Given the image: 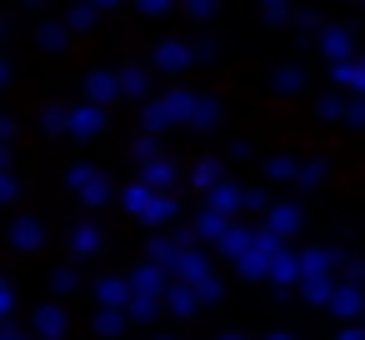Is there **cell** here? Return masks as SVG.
<instances>
[{"mask_svg": "<svg viewBox=\"0 0 365 340\" xmlns=\"http://www.w3.org/2000/svg\"><path fill=\"white\" fill-rule=\"evenodd\" d=\"M185 115H190V91H165V96H155V101L145 105V130L160 135L165 125H175V120H185Z\"/></svg>", "mask_w": 365, "mask_h": 340, "instance_id": "1", "label": "cell"}, {"mask_svg": "<svg viewBox=\"0 0 365 340\" xmlns=\"http://www.w3.org/2000/svg\"><path fill=\"white\" fill-rule=\"evenodd\" d=\"M300 225H305V210H300V205H290V200H280V205L270 200V205H265V230H275L280 240L295 235Z\"/></svg>", "mask_w": 365, "mask_h": 340, "instance_id": "2", "label": "cell"}, {"mask_svg": "<svg viewBox=\"0 0 365 340\" xmlns=\"http://www.w3.org/2000/svg\"><path fill=\"white\" fill-rule=\"evenodd\" d=\"M205 205H215V210H225V215H235V210H245L250 205V190H240V185H230L225 175L205 190Z\"/></svg>", "mask_w": 365, "mask_h": 340, "instance_id": "3", "label": "cell"}, {"mask_svg": "<svg viewBox=\"0 0 365 340\" xmlns=\"http://www.w3.org/2000/svg\"><path fill=\"white\" fill-rule=\"evenodd\" d=\"M265 275H270L280 290H290V285L300 280V255H295V250H285V245H280V250H270V260H265Z\"/></svg>", "mask_w": 365, "mask_h": 340, "instance_id": "4", "label": "cell"}, {"mask_svg": "<svg viewBox=\"0 0 365 340\" xmlns=\"http://www.w3.org/2000/svg\"><path fill=\"white\" fill-rule=\"evenodd\" d=\"M325 310H330V315H340V320L360 315V310H365V295H360V285H355V280H345V285H330V300H325Z\"/></svg>", "mask_w": 365, "mask_h": 340, "instance_id": "5", "label": "cell"}, {"mask_svg": "<svg viewBox=\"0 0 365 340\" xmlns=\"http://www.w3.org/2000/svg\"><path fill=\"white\" fill-rule=\"evenodd\" d=\"M160 310H170V315H195L200 300H195V290H190L185 280H165V290H160Z\"/></svg>", "mask_w": 365, "mask_h": 340, "instance_id": "6", "label": "cell"}, {"mask_svg": "<svg viewBox=\"0 0 365 340\" xmlns=\"http://www.w3.org/2000/svg\"><path fill=\"white\" fill-rule=\"evenodd\" d=\"M335 270H340V250H330V245L300 250V280L305 275H335Z\"/></svg>", "mask_w": 365, "mask_h": 340, "instance_id": "7", "label": "cell"}, {"mask_svg": "<svg viewBox=\"0 0 365 340\" xmlns=\"http://www.w3.org/2000/svg\"><path fill=\"white\" fill-rule=\"evenodd\" d=\"M315 36H320V56H325V61H340V56H350V46H355V36H350L345 26H320Z\"/></svg>", "mask_w": 365, "mask_h": 340, "instance_id": "8", "label": "cell"}, {"mask_svg": "<svg viewBox=\"0 0 365 340\" xmlns=\"http://www.w3.org/2000/svg\"><path fill=\"white\" fill-rule=\"evenodd\" d=\"M140 180H145V185H155V190H175V185H180V175H175V165H170L165 155H150Z\"/></svg>", "mask_w": 365, "mask_h": 340, "instance_id": "9", "label": "cell"}, {"mask_svg": "<svg viewBox=\"0 0 365 340\" xmlns=\"http://www.w3.org/2000/svg\"><path fill=\"white\" fill-rule=\"evenodd\" d=\"M215 120H220V101H210V96H190V115H185V125L210 130Z\"/></svg>", "mask_w": 365, "mask_h": 340, "instance_id": "10", "label": "cell"}, {"mask_svg": "<svg viewBox=\"0 0 365 340\" xmlns=\"http://www.w3.org/2000/svg\"><path fill=\"white\" fill-rule=\"evenodd\" d=\"M225 225H230V215H225V210H215V205H205V210L195 215V240H220V235H225Z\"/></svg>", "mask_w": 365, "mask_h": 340, "instance_id": "11", "label": "cell"}, {"mask_svg": "<svg viewBox=\"0 0 365 340\" xmlns=\"http://www.w3.org/2000/svg\"><path fill=\"white\" fill-rule=\"evenodd\" d=\"M175 215H180V200H175V190H155V200H150L145 220H150V225H170Z\"/></svg>", "mask_w": 365, "mask_h": 340, "instance_id": "12", "label": "cell"}, {"mask_svg": "<svg viewBox=\"0 0 365 340\" xmlns=\"http://www.w3.org/2000/svg\"><path fill=\"white\" fill-rule=\"evenodd\" d=\"M250 240H255V230H245V225H235V220H230V225H225V235H220V240H215V250H220V255H230V260H235V255H240V250H250Z\"/></svg>", "mask_w": 365, "mask_h": 340, "instance_id": "13", "label": "cell"}, {"mask_svg": "<svg viewBox=\"0 0 365 340\" xmlns=\"http://www.w3.org/2000/svg\"><path fill=\"white\" fill-rule=\"evenodd\" d=\"M165 280H170V275H165V270L150 260V265H140V270H135L130 290H135V295H160V290H165Z\"/></svg>", "mask_w": 365, "mask_h": 340, "instance_id": "14", "label": "cell"}, {"mask_svg": "<svg viewBox=\"0 0 365 340\" xmlns=\"http://www.w3.org/2000/svg\"><path fill=\"white\" fill-rule=\"evenodd\" d=\"M155 66H160V71H185V66H190V46H185V41H165V46L155 51Z\"/></svg>", "mask_w": 365, "mask_h": 340, "instance_id": "15", "label": "cell"}, {"mask_svg": "<svg viewBox=\"0 0 365 340\" xmlns=\"http://www.w3.org/2000/svg\"><path fill=\"white\" fill-rule=\"evenodd\" d=\"M305 81H310V76H305V66H280L270 86H275V96H300V91H305Z\"/></svg>", "mask_w": 365, "mask_h": 340, "instance_id": "16", "label": "cell"}, {"mask_svg": "<svg viewBox=\"0 0 365 340\" xmlns=\"http://www.w3.org/2000/svg\"><path fill=\"white\" fill-rule=\"evenodd\" d=\"M145 86H150L145 66H130V71H120V76H115V96H145Z\"/></svg>", "mask_w": 365, "mask_h": 340, "instance_id": "17", "label": "cell"}, {"mask_svg": "<svg viewBox=\"0 0 365 340\" xmlns=\"http://www.w3.org/2000/svg\"><path fill=\"white\" fill-rule=\"evenodd\" d=\"M71 180H76V185H81V190H86V200H91V205H101V200H106V195H110V185H106V180H101V175H91V170H86V165H76V175H71Z\"/></svg>", "mask_w": 365, "mask_h": 340, "instance_id": "18", "label": "cell"}, {"mask_svg": "<svg viewBox=\"0 0 365 340\" xmlns=\"http://www.w3.org/2000/svg\"><path fill=\"white\" fill-rule=\"evenodd\" d=\"M155 315H160V295H135V290H130L125 320H155Z\"/></svg>", "mask_w": 365, "mask_h": 340, "instance_id": "19", "label": "cell"}, {"mask_svg": "<svg viewBox=\"0 0 365 340\" xmlns=\"http://www.w3.org/2000/svg\"><path fill=\"white\" fill-rule=\"evenodd\" d=\"M150 200H155V185H145V180H135V185L125 190V210H130V215H140V220H145Z\"/></svg>", "mask_w": 365, "mask_h": 340, "instance_id": "20", "label": "cell"}, {"mask_svg": "<svg viewBox=\"0 0 365 340\" xmlns=\"http://www.w3.org/2000/svg\"><path fill=\"white\" fill-rule=\"evenodd\" d=\"M330 285H335V275H305V280H300V290H305L310 305H325V300H330Z\"/></svg>", "mask_w": 365, "mask_h": 340, "instance_id": "21", "label": "cell"}, {"mask_svg": "<svg viewBox=\"0 0 365 340\" xmlns=\"http://www.w3.org/2000/svg\"><path fill=\"white\" fill-rule=\"evenodd\" d=\"M101 300H106V305H115V310H125V300H130V280H120V275L101 280Z\"/></svg>", "mask_w": 365, "mask_h": 340, "instance_id": "22", "label": "cell"}, {"mask_svg": "<svg viewBox=\"0 0 365 340\" xmlns=\"http://www.w3.org/2000/svg\"><path fill=\"white\" fill-rule=\"evenodd\" d=\"M101 125H106L101 105H91V110H81V115H76V135H81V140H91V135H96Z\"/></svg>", "mask_w": 365, "mask_h": 340, "instance_id": "23", "label": "cell"}, {"mask_svg": "<svg viewBox=\"0 0 365 340\" xmlns=\"http://www.w3.org/2000/svg\"><path fill=\"white\" fill-rule=\"evenodd\" d=\"M190 180H195V185H200V190H210V185H215V180H220V160H215V155H205V160H200V165H195V175H190Z\"/></svg>", "mask_w": 365, "mask_h": 340, "instance_id": "24", "label": "cell"}, {"mask_svg": "<svg viewBox=\"0 0 365 340\" xmlns=\"http://www.w3.org/2000/svg\"><path fill=\"white\" fill-rule=\"evenodd\" d=\"M315 110H320L325 120H340V110H345V96H340V91H325V96L315 101Z\"/></svg>", "mask_w": 365, "mask_h": 340, "instance_id": "25", "label": "cell"}, {"mask_svg": "<svg viewBox=\"0 0 365 340\" xmlns=\"http://www.w3.org/2000/svg\"><path fill=\"white\" fill-rule=\"evenodd\" d=\"M265 175L270 180H295V160L290 155H275V160H265Z\"/></svg>", "mask_w": 365, "mask_h": 340, "instance_id": "26", "label": "cell"}, {"mask_svg": "<svg viewBox=\"0 0 365 340\" xmlns=\"http://www.w3.org/2000/svg\"><path fill=\"white\" fill-rule=\"evenodd\" d=\"M340 120H345V125H355V130H365V96H355V101H345V110H340Z\"/></svg>", "mask_w": 365, "mask_h": 340, "instance_id": "27", "label": "cell"}, {"mask_svg": "<svg viewBox=\"0 0 365 340\" xmlns=\"http://www.w3.org/2000/svg\"><path fill=\"white\" fill-rule=\"evenodd\" d=\"M115 96V76H91V101L101 105V101H110Z\"/></svg>", "mask_w": 365, "mask_h": 340, "instance_id": "28", "label": "cell"}, {"mask_svg": "<svg viewBox=\"0 0 365 340\" xmlns=\"http://www.w3.org/2000/svg\"><path fill=\"white\" fill-rule=\"evenodd\" d=\"M295 180H300V185H320V180H325V165H320V160H305V165H295Z\"/></svg>", "mask_w": 365, "mask_h": 340, "instance_id": "29", "label": "cell"}, {"mask_svg": "<svg viewBox=\"0 0 365 340\" xmlns=\"http://www.w3.org/2000/svg\"><path fill=\"white\" fill-rule=\"evenodd\" d=\"M101 330H106V335H120V330H125V310L106 305V315H101Z\"/></svg>", "mask_w": 365, "mask_h": 340, "instance_id": "30", "label": "cell"}, {"mask_svg": "<svg viewBox=\"0 0 365 340\" xmlns=\"http://www.w3.org/2000/svg\"><path fill=\"white\" fill-rule=\"evenodd\" d=\"M130 150H135L140 160H150V155H160V145H155V135H150V130H145V135H135V140H130Z\"/></svg>", "mask_w": 365, "mask_h": 340, "instance_id": "31", "label": "cell"}, {"mask_svg": "<svg viewBox=\"0 0 365 340\" xmlns=\"http://www.w3.org/2000/svg\"><path fill=\"white\" fill-rule=\"evenodd\" d=\"M96 245H101V230H91V225H81V230H76V250H86V255H91Z\"/></svg>", "mask_w": 365, "mask_h": 340, "instance_id": "32", "label": "cell"}, {"mask_svg": "<svg viewBox=\"0 0 365 340\" xmlns=\"http://www.w3.org/2000/svg\"><path fill=\"white\" fill-rule=\"evenodd\" d=\"M185 11H190L195 21H210V16H215V0H185Z\"/></svg>", "mask_w": 365, "mask_h": 340, "instance_id": "33", "label": "cell"}, {"mask_svg": "<svg viewBox=\"0 0 365 340\" xmlns=\"http://www.w3.org/2000/svg\"><path fill=\"white\" fill-rule=\"evenodd\" d=\"M260 11H265L270 26H280V21H285V0H260Z\"/></svg>", "mask_w": 365, "mask_h": 340, "instance_id": "34", "label": "cell"}, {"mask_svg": "<svg viewBox=\"0 0 365 340\" xmlns=\"http://www.w3.org/2000/svg\"><path fill=\"white\" fill-rule=\"evenodd\" d=\"M340 265H345V280L365 285V260H345V255H340Z\"/></svg>", "mask_w": 365, "mask_h": 340, "instance_id": "35", "label": "cell"}, {"mask_svg": "<svg viewBox=\"0 0 365 340\" xmlns=\"http://www.w3.org/2000/svg\"><path fill=\"white\" fill-rule=\"evenodd\" d=\"M190 61H215V41H195L190 46Z\"/></svg>", "mask_w": 365, "mask_h": 340, "instance_id": "36", "label": "cell"}, {"mask_svg": "<svg viewBox=\"0 0 365 340\" xmlns=\"http://www.w3.org/2000/svg\"><path fill=\"white\" fill-rule=\"evenodd\" d=\"M41 325H46L51 335H61V330H66V320H61V310H46V315H41Z\"/></svg>", "mask_w": 365, "mask_h": 340, "instance_id": "37", "label": "cell"}, {"mask_svg": "<svg viewBox=\"0 0 365 340\" xmlns=\"http://www.w3.org/2000/svg\"><path fill=\"white\" fill-rule=\"evenodd\" d=\"M170 6H175V0H140V11H145V16H165Z\"/></svg>", "mask_w": 365, "mask_h": 340, "instance_id": "38", "label": "cell"}, {"mask_svg": "<svg viewBox=\"0 0 365 340\" xmlns=\"http://www.w3.org/2000/svg\"><path fill=\"white\" fill-rule=\"evenodd\" d=\"M295 26H300V31H320V16H315V11H300Z\"/></svg>", "mask_w": 365, "mask_h": 340, "instance_id": "39", "label": "cell"}, {"mask_svg": "<svg viewBox=\"0 0 365 340\" xmlns=\"http://www.w3.org/2000/svg\"><path fill=\"white\" fill-rule=\"evenodd\" d=\"M340 340H365V330H360V325H350V330H345Z\"/></svg>", "mask_w": 365, "mask_h": 340, "instance_id": "40", "label": "cell"}, {"mask_svg": "<svg viewBox=\"0 0 365 340\" xmlns=\"http://www.w3.org/2000/svg\"><path fill=\"white\" fill-rule=\"evenodd\" d=\"M270 340H295V335H285V330H275V335H270Z\"/></svg>", "mask_w": 365, "mask_h": 340, "instance_id": "41", "label": "cell"}, {"mask_svg": "<svg viewBox=\"0 0 365 340\" xmlns=\"http://www.w3.org/2000/svg\"><path fill=\"white\" fill-rule=\"evenodd\" d=\"M220 340H245V335H220Z\"/></svg>", "mask_w": 365, "mask_h": 340, "instance_id": "42", "label": "cell"}, {"mask_svg": "<svg viewBox=\"0 0 365 340\" xmlns=\"http://www.w3.org/2000/svg\"><path fill=\"white\" fill-rule=\"evenodd\" d=\"M96 6H115V0H96Z\"/></svg>", "mask_w": 365, "mask_h": 340, "instance_id": "43", "label": "cell"}, {"mask_svg": "<svg viewBox=\"0 0 365 340\" xmlns=\"http://www.w3.org/2000/svg\"><path fill=\"white\" fill-rule=\"evenodd\" d=\"M360 330H365V310H360Z\"/></svg>", "mask_w": 365, "mask_h": 340, "instance_id": "44", "label": "cell"}]
</instances>
